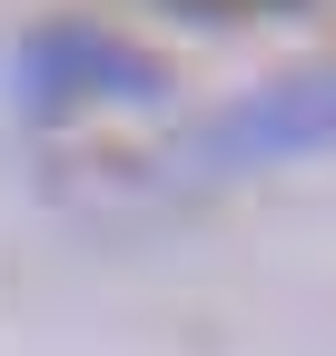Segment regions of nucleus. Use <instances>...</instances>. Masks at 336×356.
<instances>
[{
  "label": "nucleus",
  "instance_id": "1",
  "mask_svg": "<svg viewBox=\"0 0 336 356\" xmlns=\"http://www.w3.org/2000/svg\"><path fill=\"white\" fill-rule=\"evenodd\" d=\"M317 149H336V60L277 70L247 99L208 109L178 139V178H247V168H287V159H317Z\"/></svg>",
  "mask_w": 336,
  "mask_h": 356
},
{
  "label": "nucleus",
  "instance_id": "2",
  "mask_svg": "<svg viewBox=\"0 0 336 356\" xmlns=\"http://www.w3.org/2000/svg\"><path fill=\"white\" fill-rule=\"evenodd\" d=\"M168 89V70L119 40L99 20H40L20 50H10V99L30 119H79V109H149Z\"/></svg>",
  "mask_w": 336,
  "mask_h": 356
}]
</instances>
